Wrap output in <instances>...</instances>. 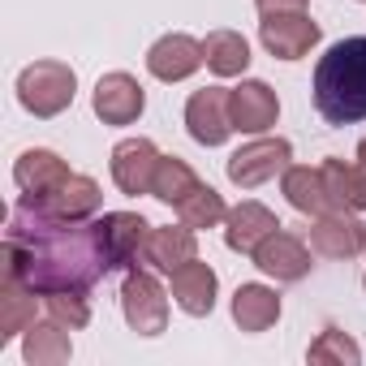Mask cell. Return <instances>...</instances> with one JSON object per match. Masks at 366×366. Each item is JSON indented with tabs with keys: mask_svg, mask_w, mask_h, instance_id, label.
I'll use <instances>...</instances> for the list:
<instances>
[{
	"mask_svg": "<svg viewBox=\"0 0 366 366\" xmlns=\"http://www.w3.org/2000/svg\"><path fill=\"white\" fill-rule=\"evenodd\" d=\"M315 108L327 125L366 121V35L332 44L315 65Z\"/></svg>",
	"mask_w": 366,
	"mask_h": 366,
	"instance_id": "cell-1",
	"label": "cell"
},
{
	"mask_svg": "<svg viewBox=\"0 0 366 366\" xmlns=\"http://www.w3.org/2000/svg\"><path fill=\"white\" fill-rule=\"evenodd\" d=\"M18 95L35 117H56L61 108L74 104V69L61 61H39V65L22 69Z\"/></svg>",
	"mask_w": 366,
	"mask_h": 366,
	"instance_id": "cell-2",
	"label": "cell"
},
{
	"mask_svg": "<svg viewBox=\"0 0 366 366\" xmlns=\"http://www.w3.org/2000/svg\"><path fill=\"white\" fill-rule=\"evenodd\" d=\"M91 229H95V242H99V250H104L108 267H121V263L138 259V254H142V246H147V237H151V224H147L142 216H125V212L104 216V220H99V224H91Z\"/></svg>",
	"mask_w": 366,
	"mask_h": 366,
	"instance_id": "cell-3",
	"label": "cell"
},
{
	"mask_svg": "<svg viewBox=\"0 0 366 366\" xmlns=\"http://www.w3.org/2000/svg\"><path fill=\"white\" fill-rule=\"evenodd\" d=\"M315 39H319V26L310 22L306 9H297V14H263V44H267V52H276L280 61L306 56Z\"/></svg>",
	"mask_w": 366,
	"mask_h": 366,
	"instance_id": "cell-4",
	"label": "cell"
},
{
	"mask_svg": "<svg viewBox=\"0 0 366 366\" xmlns=\"http://www.w3.org/2000/svg\"><path fill=\"white\" fill-rule=\"evenodd\" d=\"M186 125H190V134H194L203 147L224 142L229 129H233V117H229V91H224V86L194 91L190 104H186Z\"/></svg>",
	"mask_w": 366,
	"mask_h": 366,
	"instance_id": "cell-5",
	"label": "cell"
},
{
	"mask_svg": "<svg viewBox=\"0 0 366 366\" xmlns=\"http://www.w3.org/2000/svg\"><path fill=\"white\" fill-rule=\"evenodd\" d=\"M285 164H289V142L285 138H263V142L242 147L229 159V177L237 186H263V181H272Z\"/></svg>",
	"mask_w": 366,
	"mask_h": 366,
	"instance_id": "cell-6",
	"label": "cell"
},
{
	"mask_svg": "<svg viewBox=\"0 0 366 366\" xmlns=\"http://www.w3.org/2000/svg\"><path fill=\"white\" fill-rule=\"evenodd\" d=\"M26 203L39 207V212H48V216H56V220H82V216H91L99 207V186H95L91 177H82V172H69L52 194L26 199Z\"/></svg>",
	"mask_w": 366,
	"mask_h": 366,
	"instance_id": "cell-7",
	"label": "cell"
},
{
	"mask_svg": "<svg viewBox=\"0 0 366 366\" xmlns=\"http://www.w3.org/2000/svg\"><path fill=\"white\" fill-rule=\"evenodd\" d=\"M125 319H129V327L134 332H147V336H155V332H164V315H168V302H164V293H159V285L147 276V272H134L129 280H125Z\"/></svg>",
	"mask_w": 366,
	"mask_h": 366,
	"instance_id": "cell-8",
	"label": "cell"
},
{
	"mask_svg": "<svg viewBox=\"0 0 366 366\" xmlns=\"http://www.w3.org/2000/svg\"><path fill=\"white\" fill-rule=\"evenodd\" d=\"M155 168H159V155L147 138H129L112 151V177L125 194H147L155 181Z\"/></svg>",
	"mask_w": 366,
	"mask_h": 366,
	"instance_id": "cell-9",
	"label": "cell"
},
{
	"mask_svg": "<svg viewBox=\"0 0 366 366\" xmlns=\"http://www.w3.org/2000/svg\"><path fill=\"white\" fill-rule=\"evenodd\" d=\"M276 112H280V104H276L272 86H263V82H242L237 91H229V117H233V129H242V134H263L267 125H276Z\"/></svg>",
	"mask_w": 366,
	"mask_h": 366,
	"instance_id": "cell-10",
	"label": "cell"
},
{
	"mask_svg": "<svg viewBox=\"0 0 366 366\" xmlns=\"http://www.w3.org/2000/svg\"><path fill=\"white\" fill-rule=\"evenodd\" d=\"M203 44H194L190 35H164L151 52H147V69L164 82H181V78H190L199 65H203Z\"/></svg>",
	"mask_w": 366,
	"mask_h": 366,
	"instance_id": "cell-11",
	"label": "cell"
},
{
	"mask_svg": "<svg viewBox=\"0 0 366 366\" xmlns=\"http://www.w3.org/2000/svg\"><path fill=\"white\" fill-rule=\"evenodd\" d=\"M250 254H254V263H259L267 276H276V280H297V276H306V267H310L306 246H302L297 237L280 233V229H272Z\"/></svg>",
	"mask_w": 366,
	"mask_h": 366,
	"instance_id": "cell-12",
	"label": "cell"
},
{
	"mask_svg": "<svg viewBox=\"0 0 366 366\" xmlns=\"http://www.w3.org/2000/svg\"><path fill=\"white\" fill-rule=\"evenodd\" d=\"M95 112H99L108 125H129V121L142 112V86H138L129 74H108V78H99V86H95Z\"/></svg>",
	"mask_w": 366,
	"mask_h": 366,
	"instance_id": "cell-13",
	"label": "cell"
},
{
	"mask_svg": "<svg viewBox=\"0 0 366 366\" xmlns=\"http://www.w3.org/2000/svg\"><path fill=\"white\" fill-rule=\"evenodd\" d=\"M310 246L323 259H345V254H357L366 246V229L353 216H345V212H332V216L323 212L319 224L310 229Z\"/></svg>",
	"mask_w": 366,
	"mask_h": 366,
	"instance_id": "cell-14",
	"label": "cell"
},
{
	"mask_svg": "<svg viewBox=\"0 0 366 366\" xmlns=\"http://www.w3.org/2000/svg\"><path fill=\"white\" fill-rule=\"evenodd\" d=\"M172 297L186 315H207L212 302H216V272L207 263H199V259L181 263L172 272Z\"/></svg>",
	"mask_w": 366,
	"mask_h": 366,
	"instance_id": "cell-15",
	"label": "cell"
},
{
	"mask_svg": "<svg viewBox=\"0 0 366 366\" xmlns=\"http://www.w3.org/2000/svg\"><path fill=\"white\" fill-rule=\"evenodd\" d=\"M14 177H18V186L26 190V199H44V194H52L61 181L69 177V168H65L52 151H26V155L18 159Z\"/></svg>",
	"mask_w": 366,
	"mask_h": 366,
	"instance_id": "cell-16",
	"label": "cell"
},
{
	"mask_svg": "<svg viewBox=\"0 0 366 366\" xmlns=\"http://www.w3.org/2000/svg\"><path fill=\"white\" fill-rule=\"evenodd\" d=\"M142 259H147L151 267H159V272L172 276L181 263L194 259V233H190V224H186V229H155V233L147 237V246H142Z\"/></svg>",
	"mask_w": 366,
	"mask_h": 366,
	"instance_id": "cell-17",
	"label": "cell"
},
{
	"mask_svg": "<svg viewBox=\"0 0 366 366\" xmlns=\"http://www.w3.org/2000/svg\"><path fill=\"white\" fill-rule=\"evenodd\" d=\"M323 186H327V199H332L336 212L366 207V172L362 168H349L340 159H327L323 164Z\"/></svg>",
	"mask_w": 366,
	"mask_h": 366,
	"instance_id": "cell-18",
	"label": "cell"
},
{
	"mask_svg": "<svg viewBox=\"0 0 366 366\" xmlns=\"http://www.w3.org/2000/svg\"><path fill=\"white\" fill-rule=\"evenodd\" d=\"M276 315H280V297H276L272 289H263V285H242V289H237V297H233V319H237L246 332L272 327Z\"/></svg>",
	"mask_w": 366,
	"mask_h": 366,
	"instance_id": "cell-19",
	"label": "cell"
},
{
	"mask_svg": "<svg viewBox=\"0 0 366 366\" xmlns=\"http://www.w3.org/2000/svg\"><path fill=\"white\" fill-rule=\"evenodd\" d=\"M272 229H280L276 224V216L267 212V207H259V203H242L237 212H229V246L233 250H254Z\"/></svg>",
	"mask_w": 366,
	"mask_h": 366,
	"instance_id": "cell-20",
	"label": "cell"
},
{
	"mask_svg": "<svg viewBox=\"0 0 366 366\" xmlns=\"http://www.w3.org/2000/svg\"><path fill=\"white\" fill-rule=\"evenodd\" d=\"M285 194L297 212H310V216H323L332 207L327 186H323V168H289L285 172Z\"/></svg>",
	"mask_w": 366,
	"mask_h": 366,
	"instance_id": "cell-21",
	"label": "cell"
},
{
	"mask_svg": "<svg viewBox=\"0 0 366 366\" xmlns=\"http://www.w3.org/2000/svg\"><path fill=\"white\" fill-rule=\"evenodd\" d=\"M5 315H0V340L18 336L26 323H35V289L18 276H5V297H0Z\"/></svg>",
	"mask_w": 366,
	"mask_h": 366,
	"instance_id": "cell-22",
	"label": "cell"
},
{
	"mask_svg": "<svg viewBox=\"0 0 366 366\" xmlns=\"http://www.w3.org/2000/svg\"><path fill=\"white\" fill-rule=\"evenodd\" d=\"M203 56H207V65H212L220 78H233V74H242V69L250 65V48H246V39L233 35V31H216V35H207Z\"/></svg>",
	"mask_w": 366,
	"mask_h": 366,
	"instance_id": "cell-23",
	"label": "cell"
},
{
	"mask_svg": "<svg viewBox=\"0 0 366 366\" xmlns=\"http://www.w3.org/2000/svg\"><path fill=\"white\" fill-rule=\"evenodd\" d=\"M190 190H199V177L181 164V159H159V168H155V181H151V194L155 199H164V203H181Z\"/></svg>",
	"mask_w": 366,
	"mask_h": 366,
	"instance_id": "cell-24",
	"label": "cell"
},
{
	"mask_svg": "<svg viewBox=\"0 0 366 366\" xmlns=\"http://www.w3.org/2000/svg\"><path fill=\"white\" fill-rule=\"evenodd\" d=\"M177 212H181V220H186L190 229H212L216 220H224V203H220V194H216L212 186L190 190L186 199L177 203Z\"/></svg>",
	"mask_w": 366,
	"mask_h": 366,
	"instance_id": "cell-25",
	"label": "cell"
},
{
	"mask_svg": "<svg viewBox=\"0 0 366 366\" xmlns=\"http://www.w3.org/2000/svg\"><path fill=\"white\" fill-rule=\"evenodd\" d=\"M69 357V336L61 327H35L31 323V336H26V362L35 366H56Z\"/></svg>",
	"mask_w": 366,
	"mask_h": 366,
	"instance_id": "cell-26",
	"label": "cell"
},
{
	"mask_svg": "<svg viewBox=\"0 0 366 366\" xmlns=\"http://www.w3.org/2000/svg\"><path fill=\"white\" fill-rule=\"evenodd\" d=\"M48 310H52L61 323H69V327H82V323H86L82 289H56V293H48Z\"/></svg>",
	"mask_w": 366,
	"mask_h": 366,
	"instance_id": "cell-27",
	"label": "cell"
},
{
	"mask_svg": "<svg viewBox=\"0 0 366 366\" xmlns=\"http://www.w3.org/2000/svg\"><path fill=\"white\" fill-rule=\"evenodd\" d=\"M323 357H336V362H357V345L345 340L340 332H323V340L310 349V362H323Z\"/></svg>",
	"mask_w": 366,
	"mask_h": 366,
	"instance_id": "cell-28",
	"label": "cell"
},
{
	"mask_svg": "<svg viewBox=\"0 0 366 366\" xmlns=\"http://www.w3.org/2000/svg\"><path fill=\"white\" fill-rule=\"evenodd\" d=\"M259 9L263 14H297V9H306V0H259Z\"/></svg>",
	"mask_w": 366,
	"mask_h": 366,
	"instance_id": "cell-29",
	"label": "cell"
},
{
	"mask_svg": "<svg viewBox=\"0 0 366 366\" xmlns=\"http://www.w3.org/2000/svg\"><path fill=\"white\" fill-rule=\"evenodd\" d=\"M357 159H362V164H366V142H362V147H357Z\"/></svg>",
	"mask_w": 366,
	"mask_h": 366,
	"instance_id": "cell-30",
	"label": "cell"
}]
</instances>
